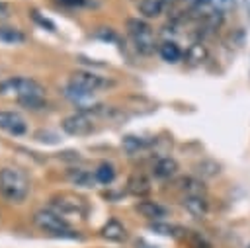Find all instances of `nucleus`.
<instances>
[{
    "mask_svg": "<svg viewBox=\"0 0 250 248\" xmlns=\"http://www.w3.org/2000/svg\"><path fill=\"white\" fill-rule=\"evenodd\" d=\"M182 205L195 219H203L207 215V211H209V205H207L205 195H184Z\"/></svg>",
    "mask_w": 250,
    "mask_h": 248,
    "instance_id": "9d476101",
    "label": "nucleus"
},
{
    "mask_svg": "<svg viewBox=\"0 0 250 248\" xmlns=\"http://www.w3.org/2000/svg\"><path fill=\"white\" fill-rule=\"evenodd\" d=\"M121 146H123V150H125L127 154L133 156V154H137V152L148 148V141L143 139V137H137V135H125V137L121 139Z\"/></svg>",
    "mask_w": 250,
    "mask_h": 248,
    "instance_id": "6ab92c4d",
    "label": "nucleus"
},
{
    "mask_svg": "<svg viewBox=\"0 0 250 248\" xmlns=\"http://www.w3.org/2000/svg\"><path fill=\"white\" fill-rule=\"evenodd\" d=\"M207 55H209L207 47H205L201 41H195V43H191V45L186 49V53H184V61H186L189 66H199L201 62H205Z\"/></svg>",
    "mask_w": 250,
    "mask_h": 248,
    "instance_id": "4468645a",
    "label": "nucleus"
},
{
    "mask_svg": "<svg viewBox=\"0 0 250 248\" xmlns=\"http://www.w3.org/2000/svg\"><path fill=\"white\" fill-rule=\"evenodd\" d=\"M127 33L135 43V49L143 55H152L156 51V37L148 21L139 20V18H129L127 20Z\"/></svg>",
    "mask_w": 250,
    "mask_h": 248,
    "instance_id": "20e7f679",
    "label": "nucleus"
},
{
    "mask_svg": "<svg viewBox=\"0 0 250 248\" xmlns=\"http://www.w3.org/2000/svg\"><path fill=\"white\" fill-rule=\"evenodd\" d=\"M207 4L215 10V12H219V14H229V12H232L234 8H236V0H207Z\"/></svg>",
    "mask_w": 250,
    "mask_h": 248,
    "instance_id": "393cba45",
    "label": "nucleus"
},
{
    "mask_svg": "<svg viewBox=\"0 0 250 248\" xmlns=\"http://www.w3.org/2000/svg\"><path fill=\"white\" fill-rule=\"evenodd\" d=\"M102 236L111 240V242H123L127 238V228L117 221V219H109L104 227H102Z\"/></svg>",
    "mask_w": 250,
    "mask_h": 248,
    "instance_id": "2eb2a0df",
    "label": "nucleus"
},
{
    "mask_svg": "<svg viewBox=\"0 0 250 248\" xmlns=\"http://www.w3.org/2000/svg\"><path fill=\"white\" fill-rule=\"evenodd\" d=\"M29 14H31L33 21H35V23H39V25H41L43 29H47V31H55V29H57V27H55V23H53V21H51L49 18H43V16H41V14L37 12V10H31Z\"/></svg>",
    "mask_w": 250,
    "mask_h": 248,
    "instance_id": "bb28decb",
    "label": "nucleus"
},
{
    "mask_svg": "<svg viewBox=\"0 0 250 248\" xmlns=\"http://www.w3.org/2000/svg\"><path fill=\"white\" fill-rule=\"evenodd\" d=\"M195 168H197V174L203 176V178H213V176L219 174V164L215 160H203Z\"/></svg>",
    "mask_w": 250,
    "mask_h": 248,
    "instance_id": "b1692460",
    "label": "nucleus"
},
{
    "mask_svg": "<svg viewBox=\"0 0 250 248\" xmlns=\"http://www.w3.org/2000/svg\"><path fill=\"white\" fill-rule=\"evenodd\" d=\"M127 191L131 195H135V197H145V195L150 193V180L145 174L135 172L127 180Z\"/></svg>",
    "mask_w": 250,
    "mask_h": 248,
    "instance_id": "f8f14e48",
    "label": "nucleus"
},
{
    "mask_svg": "<svg viewBox=\"0 0 250 248\" xmlns=\"http://www.w3.org/2000/svg\"><path fill=\"white\" fill-rule=\"evenodd\" d=\"M18 103H20V105H23V107H27V109H33V111L47 107L45 98H25V100H20Z\"/></svg>",
    "mask_w": 250,
    "mask_h": 248,
    "instance_id": "a878e982",
    "label": "nucleus"
},
{
    "mask_svg": "<svg viewBox=\"0 0 250 248\" xmlns=\"http://www.w3.org/2000/svg\"><path fill=\"white\" fill-rule=\"evenodd\" d=\"M57 2L62 6H68V8H80V6L88 4V0H57Z\"/></svg>",
    "mask_w": 250,
    "mask_h": 248,
    "instance_id": "c85d7f7f",
    "label": "nucleus"
},
{
    "mask_svg": "<svg viewBox=\"0 0 250 248\" xmlns=\"http://www.w3.org/2000/svg\"><path fill=\"white\" fill-rule=\"evenodd\" d=\"M68 84L82 90V92H88V94H94L98 90H104L107 86H111V82L92 70H74L68 78Z\"/></svg>",
    "mask_w": 250,
    "mask_h": 248,
    "instance_id": "423d86ee",
    "label": "nucleus"
},
{
    "mask_svg": "<svg viewBox=\"0 0 250 248\" xmlns=\"http://www.w3.org/2000/svg\"><path fill=\"white\" fill-rule=\"evenodd\" d=\"M135 209L145 217V219H148V221H162L166 215H168V209L164 207V205H160V203H156V201H148V199H145V201H139L137 205H135Z\"/></svg>",
    "mask_w": 250,
    "mask_h": 248,
    "instance_id": "1a4fd4ad",
    "label": "nucleus"
},
{
    "mask_svg": "<svg viewBox=\"0 0 250 248\" xmlns=\"http://www.w3.org/2000/svg\"><path fill=\"white\" fill-rule=\"evenodd\" d=\"M51 205L53 211H57L59 215L66 217V215H76V217H84L86 215V203L82 197L74 195V193H59L51 197Z\"/></svg>",
    "mask_w": 250,
    "mask_h": 248,
    "instance_id": "0eeeda50",
    "label": "nucleus"
},
{
    "mask_svg": "<svg viewBox=\"0 0 250 248\" xmlns=\"http://www.w3.org/2000/svg\"><path fill=\"white\" fill-rule=\"evenodd\" d=\"M135 2H137V4H139V2H141V0H135Z\"/></svg>",
    "mask_w": 250,
    "mask_h": 248,
    "instance_id": "7c9ffc66",
    "label": "nucleus"
},
{
    "mask_svg": "<svg viewBox=\"0 0 250 248\" xmlns=\"http://www.w3.org/2000/svg\"><path fill=\"white\" fill-rule=\"evenodd\" d=\"M248 248H250V246H248Z\"/></svg>",
    "mask_w": 250,
    "mask_h": 248,
    "instance_id": "2f4dec72",
    "label": "nucleus"
},
{
    "mask_svg": "<svg viewBox=\"0 0 250 248\" xmlns=\"http://www.w3.org/2000/svg\"><path fill=\"white\" fill-rule=\"evenodd\" d=\"M94 176H96L98 184L107 186V184H111V182L115 180V166H113L111 162H102V164L94 170Z\"/></svg>",
    "mask_w": 250,
    "mask_h": 248,
    "instance_id": "412c9836",
    "label": "nucleus"
},
{
    "mask_svg": "<svg viewBox=\"0 0 250 248\" xmlns=\"http://www.w3.org/2000/svg\"><path fill=\"white\" fill-rule=\"evenodd\" d=\"M0 195L10 203H21L29 195V178L20 168L0 170Z\"/></svg>",
    "mask_w": 250,
    "mask_h": 248,
    "instance_id": "f257e3e1",
    "label": "nucleus"
},
{
    "mask_svg": "<svg viewBox=\"0 0 250 248\" xmlns=\"http://www.w3.org/2000/svg\"><path fill=\"white\" fill-rule=\"evenodd\" d=\"M0 96H12L18 102L25 98H45V86L35 78L10 76L0 82Z\"/></svg>",
    "mask_w": 250,
    "mask_h": 248,
    "instance_id": "7ed1b4c3",
    "label": "nucleus"
},
{
    "mask_svg": "<svg viewBox=\"0 0 250 248\" xmlns=\"http://www.w3.org/2000/svg\"><path fill=\"white\" fill-rule=\"evenodd\" d=\"M170 4H172V0H141L139 12L145 18H158Z\"/></svg>",
    "mask_w": 250,
    "mask_h": 248,
    "instance_id": "f3484780",
    "label": "nucleus"
},
{
    "mask_svg": "<svg viewBox=\"0 0 250 248\" xmlns=\"http://www.w3.org/2000/svg\"><path fill=\"white\" fill-rule=\"evenodd\" d=\"M178 187L184 191V195H205V184L203 180L195 176H184L178 180Z\"/></svg>",
    "mask_w": 250,
    "mask_h": 248,
    "instance_id": "dca6fc26",
    "label": "nucleus"
},
{
    "mask_svg": "<svg viewBox=\"0 0 250 248\" xmlns=\"http://www.w3.org/2000/svg\"><path fill=\"white\" fill-rule=\"evenodd\" d=\"M0 41L8 45H20L25 41V33L12 25H0Z\"/></svg>",
    "mask_w": 250,
    "mask_h": 248,
    "instance_id": "aec40b11",
    "label": "nucleus"
},
{
    "mask_svg": "<svg viewBox=\"0 0 250 248\" xmlns=\"http://www.w3.org/2000/svg\"><path fill=\"white\" fill-rule=\"evenodd\" d=\"M150 230H154V232H158V234H164V236H182V234H184V228H180V227H176V225L162 223V221L150 223Z\"/></svg>",
    "mask_w": 250,
    "mask_h": 248,
    "instance_id": "5701e85b",
    "label": "nucleus"
},
{
    "mask_svg": "<svg viewBox=\"0 0 250 248\" xmlns=\"http://www.w3.org/2000/svg\"><path fill=\"white\" fill-rule=\"evenodd\" d=\"M182 238L188 242V246L189 248H213L211 246V242L201 234V232H195V230H184V234H182Z\"/></svg>",
    "mask_w": 250,
    "mask_h": 248,
    "instance_id": "4be33fe9",
    "label": "nucleus"
},
{
    "mask_svg": "<svg viewBox=\"0 0 250 248\" xmlns=\"http://www.w3.org/2000/svg\"><path fill=\"white\" fill-rule=\"evenodd\" d=\"M61 129L70 137H86L94 131V119L90 113L78 109L61 121Z\"/></svg>",
    "mask_w": 250,
    "mask_h": 248,
    "instance_id": "39448f33",
    "label": "nucleus"
},
{
    "mask_svg": "<svg viewBox=\"0 0 250 248\" xmlns=\"http://www.w3.org/2000/svg\"><path fill=\"white\" fill-rule=\"evenodd\" d=\"M0 129L10 133V135H14V137H21V135L27 133V121L18 111L0 109Z\"/></svg>",
    "mask_w": 250,
    "mask_h": 248,
    "instance_id": "6e6552de",
    "label": "nucleus"
},
{
    "mask_svg": "<svg viewBox=\"0 0 250 248\" xmlns=\"http://www.w3.org/2000/svg\"><path fill=\"white\" fill-rule=\"evenodd\" d=\"M158 55L164 62H170V64H176L184 59V53H182L180 45L176 41H170V39H166L158 45Z\"/></svg>",
    "mask_w": 250,
    "mask_h": 248,
    "instance_id": "ddd939ff",
    "label": "nucleus"
},
{
    "mask_svg": "<svg viewBox=\"0 0 250 248\" xmlns=\"http://www.w3.org/2000/svg\"><path fill=\"white\" fill-rule=\"evenodd\" d=\"M10 16V10H8V6L4 4V2H0V20H4V18H8Z\"/></svg>",
    "mask_w": 250,
    "mask_h": 248,
    "instance_id": "c756f323",
    "label": "nucleus"
},
{
    "mask_svg": "<svg viewBox=\"0 0 250 248\" xmlns=\"http://www.w3.org/2000/svg\"><path fill=\"white\" fill-rule=\"evenodd\" d=\"M68 180L74 184V186H80V187H94L98 184L96 176L88 170H82V168H74V170H68Z\"/></svg>",
    "mask_w": 250,
    "mask_h": 248,
    "instance_id": "a211bd4d",
    "label": "nucleus"
},
{
    "mask_svg": "<svg viewBox=\"0 0 250 248\" xmlns=\"http://www.w3.org/2000/svg\"><path fill=\"white\" fill-rule=\"evenodd\" d=\"M94 37H98V39H104V41H119V35L111 29V27H100L96 33H94Z\"/></svg>",
    "mask_w": 250,
    "mask_h": 248,
    "instance_id": "cd10ccee",
    "label": "nucleus"
},
{
    "mask_svg": "<svg viewBox=\"0 0 250 248\" xmlns=\"http://www.w3.org/2000/svg\"><path fill=\"white\" fill-rule=\"evenodd\" d=\"M180 170V164L172 158V156H162L154 162L152 166V174L158 178V180H168V178H174Z\"/></svg>",
    "mask_w": 250,
    "mask_h": 248,
    "instance_id": "9b49d317",
    "label": "nucleus"
},
{
    "mask_svg": "<svg viewBox=\"0 0 250 248\" xmlns=\"http://www.w3.org/2000/svg\"><path fill=\"white\" fill-rule=\"evenodd\" d=\"M33 223L37 228H41L43 232L57 236V238H72V240H80L82 236L78 234V230H72L68 227V221L59 215L57 211L51 209H39L33 215Z\"/></svg>",
    "mask_w": 250,
    "mask_h": 248,
    "instance_id": "f03ea898",
    "label": "nucleus"
}]
</instances>
